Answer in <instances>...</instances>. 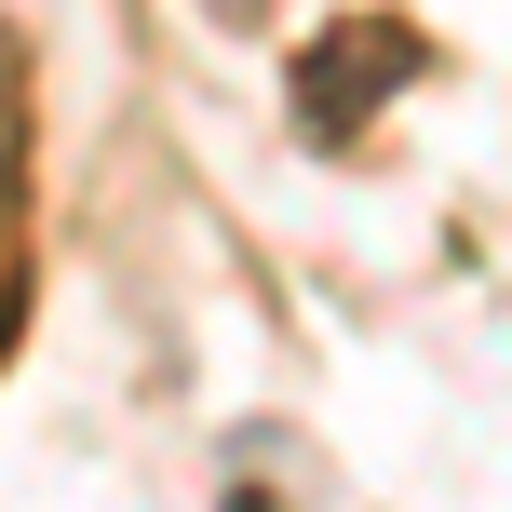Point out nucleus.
Instances as JSON below:
<instances>
[{
  "label": "nucleus",
  "instance_id": "f257e3e1",
  "mask_svg": "<svg viewBox=\"0 0 512 512\" xmlns=\"http://www.w3.org/2000/svg\"><path fill=\"white\" fill-rule=\"evenodd\" d=\"M405 68H418V41H405L391 14H351V27H324V41L297 54V122L337 149V135H351V122H364V108H378Z\"/></svg>",
  "mask_w": 512,
  "mask_h": 512
},
{
  "label": "nucleus",
  "instance_id": "f03ea898",
  "mask_svg": "<svg viewBox=\"0 0 512 512\" xmlns=\"http://www.w3.org/2000/svg\"><path fill=\"white\" fill-rule=\"evenodd\" d=\"M216 14H230V27H243V14H256V0H216Z\"/></svg>",
  "mask_w": 512,
  "mask_h": 512
}]
</instances>
